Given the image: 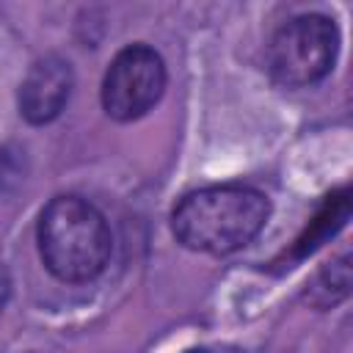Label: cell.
Returning a JSON list of instances; mask_svg holds the SVG:
<instances>
[{
	"mask_svg": "<svg viewBox=\"0 0 353 353\" xmlns=\"http://www.w3.org/2000/svg\"><path fill=\"white\" fill-rule=\"evenodd\" d=\"M270 201L265 193L245 185H212L188 193L174 215V237L201 254H232L248 245L265 226Z\"/></svg>",
	"mask_w": 353,
	"mask_h": 353,
	"instance_id": "6da1fadb",
	"label": "cell"
},
{
	"mask_svg": "<svg viewBox=\"0 0 353 353\" xmlns=\"http://www.w3.org/2000/svg\"><path fill=\"white\" fill-rule=\"evenodd\" d=\"M105 215L80 196H55L39 215V254L47 270L69 284L91 281L110 259Z\"/></svg>",
	"mask_w": 353,
	"mask_h": 353,
	"instance_id": "7a4b0ae2",
	"label": "cell"
},
{
	"mask_svg": "<svg viewBox=\"0 0 353 353\" xmlns=\"http://www.w3.org/2000/svg\"><path fill=\"white\" fill-rule=\"evenodd\" d=\"M339 50V30L323 14H301L281 25L268 47L270 77L287 88L323 80Z\"/></svg>",
	"mask_w": 353,
	"mask_h": 353,
	"instance_id": "3957f363",
	"label": "cell"
},
{
	"mask_svg": "<svg viewBox=\"0 0 353 353\" xmlns=\"http://www.w3.org/2000/svg\"><path fill=\"white\" fill-rule=\"evenodd\" d=\"M165 91V63L149 44H130L108 63L102 108L116 121H135L149 113Z\"/></svg>",
	"mask_w": 353,
	"mask_h": 353,
	"instance_id": "277c9868",
	"label": "cell"
},
{
	"mask_svg": "<svg viewBox=\"0 0 353 353\" xmlns=\"http://www.w3.org/2000/svg\"><path fill=\"white\" fill-rule=\"evenodd\" d=\"M74 85V74L69 61H63L61 55H44L39 58L22 85H19V113L25 121L30 124H47L52 121L63 105L69 102Z\"/></svg>",
	"mask_w": 353,
	"mask_h": 353,
	"instance_id": "5b68a950",
	"label": "cell"
},
{
	"mask_svg": "<svg viewBox=\"0 0 353 353\" xmlns=\"http://www.w3.org/2000/svg\"><path fill=\"white\" fill-rule=\"evenodd\" d=\"M8 295H11V276H8L6 265L0 262V312H3V306L8 301Z\"/></svg>",
	"mask_w": 353,
	"mask_h": 353,
	"instance_id": "8992f818",
	"label": "cell"
},
{
	"mask_svg": "<svg viewBox=\"0 0 353 353\" xmlns=\"http://www.w3.org/2000/svg\"><path fill=\"white\" fill-rule=\"evenodd\" d=\"M188 353H204V350H188Z\"/></svg>",
	"mask_w": 353,
	"mask_h": 353,
	"instance_id": "52a82bcc",
	"label": "cell"
}]
</instances>
